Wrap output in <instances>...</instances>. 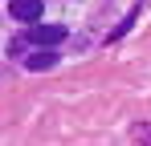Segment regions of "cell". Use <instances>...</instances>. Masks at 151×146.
I'll return each instance as SVG.
<instances>
[{
    "label": "cell",
    "instance_id": "3957f363",
    "mask_svg": "<svg viewBox=\"0 0 151 146\" xmlns=\"http://www.w3.org/2000/svg\"><path fill=\"white\" fill-rule=\"evenodd\" d=\"M139 12H143V4H135V8H131V12H127L123 21L114 24V33H110V37H106V41H110V45H114V41H123L127 33H131V28H135V21H139Z\"/></svg>",
    "mask_w": 151,
    "mask_h": 146
},
{
    "label": "cell",
    "instance_id": "6da1fadb",
    "mask_svg": "<svg viewBox=\"0 0 151 146\" xmlns=\"http://www.w3.org/2000/svg\"><path fill=\"white\" fill-rule=\"evenodd\" d=\"M29 41H33V45L53 49V45L65 41V24H33V28H29Z\"/></svg>",
    "mask_w": 151,
    "mask_h": 146
},
{
    "label": "cell",
    "instance_id": "277c9868",
    "mask_svg": "<svg viewBox=\"0 0 151 146\" xmlns=\"http://www.w3.org/2000/svg\"><path fill=\"white\" fill-rule=\"evenodd\" d=\"M53 65H57V53H53V49H41V53H33L25 61V69H33V73H45V69H53Z\"/></svg>",
    "mask_w": 151,
    "mask_h": 146
},
{
    "label": "cell",
    "instance_id": "7a4b0ae2",
    "mask_svg": "<svg viewBox=\"0 0 151 146\" xmlns=\"http://www.w3.org/2000/svg\"><path fill=\"white\" fill-rule=\"evenodd\" d=\"M8 12H12V21L37 24V21H41V12H45V0H8Z\"/></svg>",
    "mask_w": 151,
    "mask_h": 146
}]
</instances>
